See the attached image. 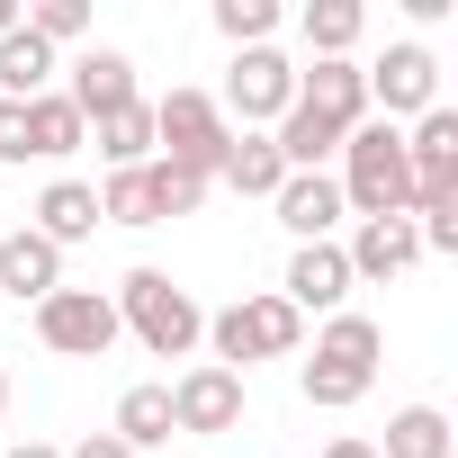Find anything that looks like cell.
I'll use <instances>...</instances> for the list:
<instances>
[{"label": "cell", "instance_id": "6da1fadb", "mask_svg": "<svg viewBox=\"0 0 458 458\" xmlns=\"http://www.w3.org/2000/svg\"><path fill=\"white\" fill-rule=\"evenodd\" d=\"M108 306H117V324H135V342H144L153 360H189V351H198V333H207L198 297H189V288H171L162 270H126Z\"/></svg>", "mask_w": 458, "mask_h": 458}, {"label": "cell", "instance_id": "7a4b0ae2", "mask_svg": "<svg viewBox=\"0 0 458 458\" xmlns=\"http://www.w3.org/2000/svg\"><path fill=\"white\" fill-rule=\"evenodd\" d=\"M342 207H360V225H377V216H404V135L395 126H351L342 135Z\"/></svg>", "mask_w": 458, "mask_h": 458}, {"label": "cell", "instance_id": "3957f363", "mask_svg": "<svg viewBox=\"0 0 458 458\" xmlns=\"http://www.w3.org/2000/svg\"><path fill=\"white\" fill-rule=\"evenodd\" d=\"M297 333H306V315L270 288V297H234L225 315H207V342H216V369H252V360H288L297 351Z\"/></svg>", "mask_w": 458, "mask_h": 458}, {"label": "cell", "instance_id": "277c9868", "mask_svg": "<svg viewBox=\"0 0 458 458\" xmlns=\"http://www.w3.org/2000/svg\"><path fill=\"white\" fill-rule=\"evenodd\" d=\"M153 144H162L171 171L216 180V171H225V144H234V126H225V108H216L207 90H171V99L153 108Z\"/></svg>", "mask_w": 458, "mask_h": 458}, {"label": "cell", "instance_id": "5b68a950", "mask_svg": "<svg viewBox=\"0 0 458 458\" xmlns=\"http://www.w3.org/2000/svg\"><path fill=\"white\" fill-rule=\"evenodd\" d=\"M216 108H225V126L243 117V135H252V126H279V117L297 108V64H288L279 46H243L234 72H225V99H216Z\"/></svg>", "mask_w": 458, "mask_h": 458}, {"label": "cell", "instance_id": "8992f818", "mask_svg": "<svg viewBox=\"0 0 458 458\" xmlns=\"http://www.w3.org/2000/svg\"><path fill=\"white\" fill-rule=\"evenodd\" d=\"M117 333H126V324H117V306H108L99 288H55V297L37 306V342L64 351V360H99Z\"/></svg>", "mask_w": 458, "mask_h": 458}, {"label": "cell", "instance_id": "52a82bcc", "mask_svg": "<svg viewBox=\"0 0 458 458\" xmlns=\"http://www.w3.org/2000/svg\"><path fill=\"white\" fill-rule=\"evenodd\" d=\"M234 422H243V377H234V369L198 360V369L171 386V431H198V440H216V431H234Z\"/></svg>", "mask_w": 458, "mask_h": 458}, {"label": "cell", "instance_id": "ba28073f", "mask_svg": "<svg viewBox=\"0 0 458 458\" xmlns=\"http://www.w3.org/2000/svg\"><path fill=\"white\" fill-rule=\"evenodd\" d=\"M369 99H377L386 117L440 108V64H431V46H386V64L369 72ZM386 117H377V126H386Z\"/></svg>", "mask_w": 458, "mask_h": 458}, {"label": "cell", "instance_id": "9c48e42d", "mask_svg": "<svg viewBox=\"0 0 458 458\" xmlns=\"http://www.w3.org/2000/svg\"><path fill=\"white\" fill-rule=\"evenodd\" d=\"M351 288H360V279H351L342 243H297V261H288V279H279V297H288L297 315H342Z\"/></svg>", "mask_w": 458, "mask_h": 458}, {"label": "cell", "instance_id": "30bf717a", "mask_svg": "<svg viewBox=\"0 0 458 458\" xmlns=\"http://www.w3.org/2000/svg\"><path fill=\"white\" fill-rule=\"evenodd\" d=\"M297 108H315V117H333L351 135V126H369V72L351 55L342 64H315V72H297Z\"/></svg>", "mask_w": 458, "mask_h": 458}, {"label": "cell", "instance_id": "8fae6325", "mask_svg": "<svg viewBox=\"0 0 458 458\" xmlns=\"http://www.w3.org/2000/svg\"><path fill=\"white\" fill-rule=\"evenodd\" d=\"M64 288V252L37 234V225H19V234H0V297H55Z\"/></svg>", "mask_w": 458, "mask_h": 458}, {"label": "cell", "instance_id": "7c38bea8", "mask_svg": "<svg viewBox=\"0 0 458 458\" xmlns=\"http://www.w3.org/2000/svg\"><path fill=\"white\" fill-rule=\"evenodd\" d=\"M342 261H351V279H404V270L422 261V234H413V216H377V225H360Z\"/></svg>", "mask_w": 458, "mask_h": 458}, {"label": "cell", "instance_id": "4fadbf2b", "mask_svg": "<svg viewBox=\"0 0 458 458\" xmlns=\"http://www.w3.org/2000/svg\"><path fill=\"white\" fill-rule=\"evenodd\" d=\"M270 207H279V225H288L297 243H333V225H342V189L324 171H288Z\"/></svg>", "mask_w": 458, "mask_h": 458}, {"label": "cell", "instance_id": "5bb4252c", "mask_svg": "<svg viewBox=\"0 0 458 458\" xmlns=\"http://www.w3.org/2000/svg\"><path fill=\"white\" fill-rule=\"evenodd\" d=\"M72 108H81V126L90 117H108V108H135V64L117 55V46H99V55H81L72 64V90H64Z\"/></svg>", "mask_w": 458, "mask_h": 458}, {"label": "cell", "instance_id": "9a60e30c", "mask_svg": "<svg viewBox=\"0 0 458 458\" xmlns=\"http://www.w3.org/2000/svg\"><path fill=\"white\" fill-rule=\"evenodd\" d=\"M37 234L64 252V243H81V234H99V189L90 180H55L46 198H37Z\"/></svg>", "mask_w": 458, "mask_h": 458}, {"label": "cell", "instance_id": "2e32d148", "mask_svg": "<svg viewBox=\"0 0 458 458\" xmlns=\"http://www.w3.org/2000/svg\"><path fill=\"white\" fill-rule=\"evenodd\" d=\"M81 144H90L81 108H72L64 90H37V99H28V153H37V162H64V153H81Z\"/></svg>", "mask_w": 458, "mask_h": 458}, {"label": "cell", "instance_id": "e0dca14e", "mask_svg": "<svg viewBox=\"0 0 458 458\" xmlns=\"http://www.w3.org/2000/svg\"><path fill=\"white\" fill-rule=\"evenodd\" d=\"M234 198H279V180H288V162H279V144L270 135H234L225 144V171H216Z\"/></svg>", "mask_w": 458, "mask_h": 458}, {"label": "cell", "instance_id": "ac0fdd59", "mask_svg": "<svg viewBox=\"0 0 458 458\" xmlns=\"http://www.w3.org/2000/svg\"><path fill=\"white\" fill-rule=\"evenodd\" d=\"M306 55L315 64H342L351 46H360V28H369V10H360V0H306Z\"/></svg>", "mask_w": 458, "mask_h": 458}, {"label": "cell", "instance_id": "d6986e66", "mask_svg": "<svg viewBox=\"0 0 458 458\" xmlns=\"http://www.w3.org/2000/svg\"><path fill=\"white\" fill-rule=\"evenodd\" d=\"M90 135H99L108 171H144V162H153V108H144V99H135V108H108V117H90Z\"/></svg>", "mask_w": 458, "mask_h": 458}, {"label": "cell", "instance_id": "ffe728a7", "mask_svg": "<svg viewBox=\"0 0 458 458\" xmlns=\"http://www.w3.org/2000/svg\"><path fill=\"white\" fill-rule=\"evenodd\" d=\"M270 144H279V162H288V171H324V153H342V126H333V117H315V108H288Z\"/></svg>", "mask_w": 458, "mask_h": 458}, {"label": "cell", "instance_id": "44dd1931", "mask_svg": "<svg viewBox=\"0 0 458 458\" xmlns=\"http://www.w3.org/2000/svg\"><path fill=\"white\" fill-rule=\"evenodd\" d=\"M46 72H55V46H46V37H28V28L0 37V99H37Z\"/></svg>", "mask_w": 458, "mask_h": 458}, {"label": "cell", "instance_id": "7402d4cb", "mask_svg": "<svg viewBox=\"0 0 458 458\" xmlns=\"http://www.w3.org/2000/svg\"><path fill=\"white\" fill-rule=\"evenodd\" d=\"M108 431H117L126 449H153V440H171V386H126Z\"/></svg>", "mask_w": 458, "mask_h": 458}, {"label": "cell", "instance_id": "603a6c76", "mask_svg": "<svg viewBox=\"0 0 458 458\" xmlns=\"http://www.w3.org/2000/svg\"><path fill=\"white\" fill-rule=\"evenodd\" d=\"M386 458H449V413L440 404H404L386 422Z\"/></svg>", "mask_w": 458, "mask_h": 458}, {"label": "cell", "instance_id": "cb8c5ba5", "mask_svg": "<svg viewBox=\"0 0 458 458\" xmlns=\"http://www.w3.org/2000/svg\"><path fill=\"white\" fill-rule=\"evenodd\" d=\"M377 351H386V342H377V324H369V315H351V306H342V315L324 324V342H315V360H342V369H369V377H377Z\"/></svg>", "mask_w": 458, "mask_h": 458}, {"label": "cell", "instance_id": "d4e9b609", "mask_svg": "<svg viewBox=\"0 0 458 458\" xmlns=\"http://www.w3.org/2000/svg\"><path fill=\"white\" fill-rule=\"evenodd\" d=\"M297 386H306V404L342 413V404H360V395H369V369H342V360H306V369H297Z\"/></svg>", "mask_w": 458, "mask_h": 458}, {"label": "cell", "instance_id": "484cf974", "mask_svg": "<svg viewBox=\"0 0 458 458\" xmlns=\"http://www.w3.org/2000/svg\"><path fill=\"white\" fill-rule=\"evenodd\" d=\"M270 28H279V0H216V37L225 46H270Z\"/></svg>", "mask_w": 458, "mask_h": 458}, {"label": "cell", "instance_id": "4316f807", "mask_svg": "<svg viewBox=\"0 0 458 458\" xmlns=\"http://www.w3.org/2000/svg\"><path fill=\"white\" fill-rule=\"evenodd\" d=\"M144 198H153V225H162V216H198L207 180H189V171H171V162H144Z\"/></svg>", "mask_w": 458, "mask_h": 458}, {"label": "cell", "instance_id": "83f0119b", "mask_svg": "<svg viewBox=\"0 0 458 458\" xmlns=\"http://www.w3.org/2000/svg\"><path fill=\"white\" fill-rule=\"evenodd\" d=\"M99 225H153L144 171H108V180H99Z\"/></svg>", "mask_w": 458, "mask_h": 458}, {"label": "cell", "instance_id": "f1b7e54d", "mask_svg": "<svg viewBox=\"0 0 458 458\" xmlns=\"http://www.w3.org/2000/svg\"><path fill=\"white\" fill-rule=\"evenodd\" d=\"M19 28H28V37H46V46H72V37H90V10H81V0H37Z\"/></svg>", "mask_w": 458, "mask_h": 458}, {"label": "cell", "instance_id": "f546056e", "mask_svg": "<svg viewBox=\"0 0 458 458\" xmlns=\"http://www.w3.org/2000/svg\"><path fill=\"white\" fill-rule=\"evenodd\" d=\"M0 162H28V99H0Z\"/></svg>", "mask_w": 458, "mask_h": 458}, {"label": "cell", "instance_id": "4dcf8cb0", "mask_svg": "<svg viewBox=\"0 0 458 458\" xmlns=\"http://www.w3.org/2000/svg\"><path fill=\"white\" fill-rule=\"evenodd\" d=\"M64 458H135V449H126L117 431H90V440H81V449H64Z\"/></svg>", "mask_w": 458, "mask_h": 458}, {"label": "cell", "instance_id": "1f68e13d", "mask_svg": "<svg viewBox=\"0 0 458 458\" xmlns=\"http://www.w3.org/2000/svg\"><path fill=\"white\" fill-rule=\"evenodd\" d=\"M324 458H377V449H369V440H333Z\"/></svg>", "mask_w": 458, "mask_h": 458}, {"label": "cell", "instance_id": "d6a6232c", "mask_svg": "<svg viewBox=\"0 0 458 458\" xmlns=\"http://www.w3.org/2000/svg\"><path fill=\"white\" fill-rule=\"evenodd\" d=\"M10 458H64V449H46V440H19V449H10Z\"/></svg>", "mask_w": 458, "mask_h": 458}, {"label": "cell", "instance_id": "836d02e7", "mask_svg": "<svg viewBox=\"0 0 458 458\" xmlns=\"http://www.w3.org/2000/svg\"><path fill=\"white\" fill-rule=\"evenodd\" d=\"M10 28H19V0H0V37H10Z\"/></svg>", "mask_w": 458, "mask_h": 458}, {"label": "cell", "instance_id": "e575fe53", "mask_svg": "<svg viewBox=\"0 0 458 458\" xmlns=\"http://www.w3.org/2000/svg\"><path fill=\"white\" fill-rule=\"evenodd\" d=\"M0 413H10V377H0Z\"/></svg>", "mask_w": 458, "mask_h": 458}]
</instances>
